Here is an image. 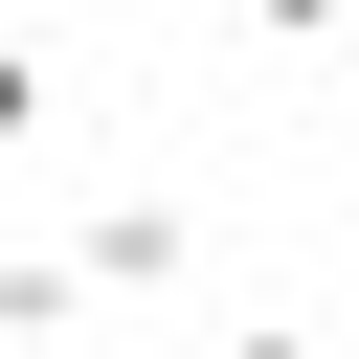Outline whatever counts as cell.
<instances>
[{"instance_id":"7a4b0ae2","label":"cell","mask_w":359,"mask_h":359,"mask_svg":"<svg viewBox=\"0 0 359 359\" xmlns=\"http://www.w3.org/2000/svg\"><path fill=\"white\" fill-rule=\"evenodd\" d=\"M67 314H90V269L67 247H0V337H67Z\"/></svg>"},{"instance_id":"5b68a950","label":"cell","mask_w":359,"mask_h":359,"mask_svg":"<svg viewBox=\"0 0 359 359\" xmlns=\"http://www.w3.org/2000/svg\"><path fill=\"white\" fill-rule=\"evenodd\" d=\"M202 359H314V337H202Z\"/></svg>"},{"instance_id":"6da1fadb","label":"cell","mask_w":359,"mask_h":359,"mask_svg":"<svg viewBox=\"0 0 359 359\" xmlns=\"http://www.w3.org/2000/svg\"><path fill=\"white\" fill-rule=\"evenodd\" d=\"M180 247H202L180 202H90V224H67V269H90V292H180Z\"/></svg>"},{"instance_id":"3957f363","label":"cell","mask_w":359,"mask_h":359,"mask_svg":"<svg viewBox=\"0 0 359 359\" xmlns=\"http://www.w3.org/2000/svg\"><path fill=\"white\" fill-rule=\"evenodd\" d=\"M22 135H45V67H22V45H0V157H22Z\"/></svg>"},{"instance_id":"277c9868","label":"cell","mask_w":359,"mask_h":359,"mask_svg":"<svg viewBox=\"0 0 359 359\" xmlns=\"http://www.w3.org/2000/svg\"><path fill=\"white\" fill-rule=\"evenodd\" d=\"M247 22H269V45H337V22H359V0H247Z\"/></svg>"}]
</instances>
